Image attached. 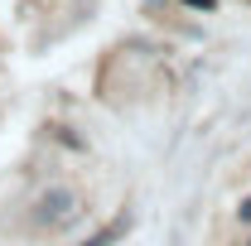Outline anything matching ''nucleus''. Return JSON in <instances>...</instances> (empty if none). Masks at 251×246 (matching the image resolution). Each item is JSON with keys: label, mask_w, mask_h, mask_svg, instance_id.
I'll list each match as a JSON object with an SVG mask.
<instances>
[{"label": "nucleus", "mask_w": 251, "mask_h": 246, "mask_svg": "<svg viewBox=\"0 0 251 246\" xmlns=\"http://www.w3.org/2000/svg\"><path fill=\"white\" fill-rule=\"evenodd\" d=\"M68 213H73V193H68V188H49V193L34 203V222H39V227H58Z\"/></svg>", "instance_id": "1"}, {"label": "nucleus", "mask_w": 251, "mask_h": 246, "mask_svg": "<svg viewBox=\"0 0 251 246\" xmlns=\"http://www.w3.org/2000/svg\"><path fill=\"white\" fill-rule=\"evenodd\" d=\"M242 217H247V222H251V198H247V203H242Z\"/></svg>", "instance_id": "4"}, {"label": "nucleus", "mask_w": 251, "mask_h": 246, "mask_svg": "<svg viewBox=\"0 0 251 246\" xmlns=\"http://www.w3.org/2000/svg\"><path fill=\"white\" fill-rule=\"evenodd\" d=\"M126 227H130V217H121V222H116V227H106V232H97L92 242H82V246H111V242L126 232Z\"/></svg>", "instance_id": "2"}, {"label": "nucleus", "mask_w": 251, "mask_h": 246, "mask_svg": "<svg viewBox=\"0 0 251 246\" xmlns=\"http://www.w3.org/2000/svg\"><path fill=\"white\" fill-rule=\"evenodd\" d=\"M184 5H193V10H213L218 0H184Z\"/></svg>", "instance_id": "3"}]
</instances>
